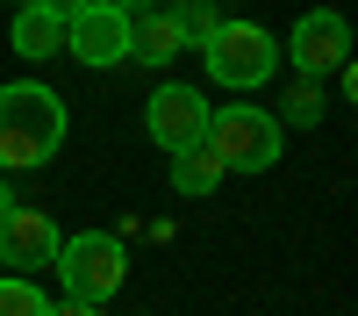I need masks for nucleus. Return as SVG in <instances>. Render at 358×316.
Wrapping results in <instances>:
<instances>
[{
    "label": "nucleus",
    "mask_w": 358,
    "mask_h": 316,
    "mask_svg": "<svg viewBox=\"0 0 358 316\" xmlns=\"http://www.w3.org/2000/svg\"><path fill=\"white\" fill-rule=\"evenodd\" d=\"M57 144H65V101L36 79L0 86V172H29L50 165Z\"/></svg>",
    "instance_id": "obj_1"
},
{
    "label": "nucleus",
    "mask_w": 358,
    "mask_h": 316,
    "mask_svg": "<svg viewBox=\"0 0 358 316\" xmlns=\"http://www.w3.org/2000/svg\"><path fill=\"white\" fill-rule=\"evenodd\" d=\"M57 245H65V230H57L43 209H22V201H15V209L0 216V259H8L22 280L36 273V266H50V259H57Z\"/></svg>",
    "instance_id": "obj_8"
},
{
    "label": "nucleus",
    "mask_w": 358,
    "mask_h": 316,
    "mask_svg": "<svg viewBox=\"0 0 358 316\" xmlns=\"http://www.w3.org/2000/svg\"><path fill=\"white\" fill-rule=\"evenodd\" d=\"M8 209H15V201H8V180H0V216H8Z\"/></svg>",
    "instance_id": "obj_16"
},
{
    "label": "nucleus",
    "mask_w": 358,
    "mask_h": 316,
    "mask_svg": "<svg viewBox=\"0 0 358 316\" xmlns=\"http://www.w3.org/2000/svg\"><path fill=\"white\" fill-rule=\"evenodd\" d=\"M50 266L65 273V295L72 302H108L115 287L129 280V252H122V238H108V230H79V238L57 245Z\"/></svg>",
    "instance_id": "obj_4"
},
{
    "label": "nucleus",
    "mask_w": 358,
    "mask_h": 316,
    "mask_svg": "<svg viewBox=\"0 0 358 316\" xmlns=\"http://www.w3.org/2000/svg\"><path fill=\"white\" fill-rule=\"evenodd\" d=\"M151 144L158 151H187V144H201L208 137V101L194 94V86H179V79H165L158 94H151Z\"/></svg>",
    "instance_id": "obj_7"
},
{
    "label": "nucleus",
    "mask_w": 358,
    "mask_h": 316,
    "mask_svg": "<svg viewBox=\"0 0 358 316\" xmlns=\"http://www.w3.org/2000/svg\"><path fill=\"white\" fill-rule=\"evenodd\" d=\"M43 316H101V309H94V302H72V295H65V302H50Z\"/></svg>",
    "instance_id": "obj_15"
},
{
    "label": "nucleus",
    "mask_w": 358,
    "mask_h": 316,
    "mask_svg": "<svg viewBox=\"0 0 358 316\" xmlns=\"http://www.w3.org/2000/svg\"><path fill=\"white\" fill-rule=\"evenodd\" d=\"M115 8H129V0H115Z\"/></svg>",
    "instance_id": "obj_17"
},
{
    "label": "nucleus",
    "mask_w": 358,
    "mask_h": 316,
    "mask_svg": "<svg viewBox=\"0 0 358 316\" xmlns=\"http://www.w3.org/2000/svg\"><path fill=\"white\" fill-rule=\"evenodd\" d=\"M294 115H322V94H315V86H294Z\"/></svg>",
    "instance_id": "obj_14"
},
{
    "label": "nucleus",
    "mask_w": 358,
    "mask_h": 316,
    "mask_svg": "<svg viewBox=\"0 0 358 316\" xmlns=\"http://www.w3.org/2000/svg\"><path fill=\"white\" fill-rule=\"evenodd\" d=\"M179 50H187V22H179V15H143V22H129V57H143V65H172Z\"/></svg>",
    "instance_id": "obj_9"
},
{
    "label": "nucleus",
    "mask_w": 358,
    "mask_h": 316,
    "mask_svg": "<svg viewBox=\"0 0 358 316\" xmlns=\"http://www.w3.org/2000/svg\"><path fill=\"white\" fill-rule=\"evenodd\" d=\"M215 180H222V158L208 151V144L172 151V187H179V194H215Z\"/></svg>",
    "instance_id": "obj_11"
},
{
    "label": "nucleus",
    "mask_w": 358,
    "mask_h": 316,
    "mask_svg": "<svg viewBox=\"0 0 358 316\" xmlns=\"http://www.w3.org/2000/svg\"><path fill=\"white\" fill-rule=\"evenodd\" d=\"M129 8H115V0H94L86 15L65 22V50L79 57V65H122L129 57Z\"/></svg>",
    "instance_id": "obj_5"
},
{
    "label": "nucleus",
    "mask_w": 358,
    "mask_h": 316,
    "mask_svg": "<svg viewBox=\"0 0 358 316\" xmlns=\"http://www.w3.org/2000/svg\"><path fill=\"white\" fill-rule=\"evenodd\" d=\"M201 50H208V79L236 86V94L265 86V79H273V65H280V43L265 36L258 22H215V29L201 36Z\"/></svg>",
    "instance_id": "obj_3"
},
{
    "label": "nucleus",
    "mask_w": 358,
    "mask_h": 316,
    "mask_svg": "<svg viewBox=\"0 0 358 316\" xmlns=\"http://www.w3.org/2000/svg\"><path fill=\"white\" fill-rule=\"evenodd\" d=\"M201 144L222 158V172H265V165H280V151H287V123L236 101V108H208V137Z\"/></svg>",
    "instance_id": "obj_2"
},
{
    "label": "nucleus",
    "mask_w": 358,
    "mask_h": 316,
    "mask_svg": "<svg viewBox=\"0 0 358 316\" xmlns=\"http://www.w3.org/2000/svg\"><path fill=\"white\" fill-rule=\"evenodd\" d=\"M29 8H43V15H57V22H72V15L94 8V0H29Z\"/></svg>",
    "instance_id": "obj_13"
},
{
    "label": "nucleus",
    "mask_w": 358,
    "mask_h": 316,
    "mask_svg": "<svg viewBox=\"0 0 358 316\" xmlns=\"http://www.w3.org/2000/svg\"><path fill=\"white\" fill-rule=\"evenodd\" d=\"M294 65H301V79H330L351 65V22L337 8H315L294 22Z\"/></svg>",
    "instance_id": "obj_6"
},
{
    "label": "nucleus",
    "mask_w": 358,
    "mask_h": 316,
    "mask_svg": "<svg viewBox=\"0 0 358 316\" xmlns=\"http://www.w3.org/2000/svg\"><path fill=\"white\" fill-rule=\"evenodd\" d=\"M50 302L36 295V280H22V273H8L0 280V316H43Z\"/></svg>",
    "instance_id": "obj_12"
},
{
    "label": "nucleus",
    "mask_w": 358,
    "mask_h": 316,
    "mask_svg": "<svg viewBox=\"0 0 358 316\" xmlns=\"http://www.w3.org/2000/svg\"><path fill=\"white\" fill-rule=\"evenodd\" d=\"M8 36H15V50L29 57V65H36V57H50V50H65V22H57V15H43V8H22Z\"/></svg>",
    "instance_id": "obj_10"
}]
</instances>
